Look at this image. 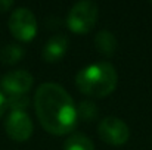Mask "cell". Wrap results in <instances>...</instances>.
<instances>
[{
	"mask_svg": "<svg viewBox=\"0 0 152 150\" xmlns=\"http://www.w3.org/2000/svg\"><path fill=\"white\" fill-rule=\"evenodd\" d=\"M6 96L0 91V118H1V115L4 113V110H6Z\"/></svg>",
	"mask_w": 152,
	"mask_h": 150,
	"instance_id": "cell-15",
	"label": "cell"
},
{
	"mask_svg": "<svg viewBox=\"0 0 152 150\" xmlns=\"http://www.w3.org/2000/svg\"><path fill=\"white\" fill-rule=\"evenodd\" d=\"M64 150H95V146L87 136L75 133L65 140Z\"/></svg>",
	"mask_w": 152,
	"mask_h": 150,
	"instance_id": "cell-11",
	"label": "cell"
},
{
	"mask_svg": "<svg viewBox=\"0 0 152 150\" xmlns=\"http://www.w3.org/2000/svg\"><path fill=\"white\" fill-rule=\"evenodd\" d=\"M34 84L33 75L25 69H16L7 72L1 78V87L7 96L27 94Z\"/></svg>",
	"mask_w": 152,
	"mask_h": 150,
	"instance_id": "cell-7",
	"label": "cell"
},
{
	"mask_svg": "<svg viewBox=\"0 0 152 150\" xmlns=\"http://www.w3.org/2000/svg\"><path fill=\"white\" fill-rule=\"evenodd\" d=\"M99 137L111 146H123L130 137V130L127 124L117 116H106L99 122L98 127Z\"/></svg>",
	"mask_w": 152,
	"mask_h": 150,
	"instance_id": "cell-5",
	"label": "cell"
},
{
	"mask_svg": "<svg viewBox=\"0 0 152 150\" xmlns=\"http://www.w3.org/2000/svg\"><path fill=\"white\" fill-rule=\"evenodd\" d=\"M99 15L98 4L90 0L75 3L66 16V27L74 34H87L96 24Z\"/></svg>",
	"mask_w": 152,
	"mask_h": 150,
	"instance_id": "cell-3",
	"label": "cell"
},
{
	"mask_svg": "<svg viewBox=\"0 0 152 150\" xmlns=\"http://www.w3.org/2000/svg\"><path fill=\"white\" fill-rule=\"evenodd\" d=\"M6 134L13 141H27L34 131L31 118L24 110H12L4 122Z\"/></svg>",
	"mask_w": 152,
	"mask_h": 150,
	"instance_id": "cell-6",
	"label": "cell"
},
{
	"mask_svg": "<svg viewBox=\"0 0 152 150\" xmlns=\"http://www.w3.org/2000/svg\"><path fill=\"white\" fill-rule=\"evenodd\" d=\"M95 46H96V50L103 54V56H112L115 51H117V38L115 36L111 33V31H99L95 37Z\"/></svg>",
	"mask_w": 152,
	"mask_h": 150,
	"instance_id": "cell-9",
	"label": "cell"
},
{
	"mask_svg": "<svg viewBox=\"0 0 152 150\" xmlns=\"http://www.w3.org/2000/svg\"><path fill=\"white\" fill-rule=\"evenodd\" d=\"M77 107V118L83 122H92L98 118L99 115V110H98V106L92 101V100H83L80 101Z\"/></svg>",
	"mask_w": 152,
	"mask_h": 150,
	"instance_id": "cell-12",
	"label": "cell"
},
{
	"mask_svg": "<svg viewBox=\"0 0 152 150\" xmlns=\"http://www.w3.org/2000/svg\"><path fill=\"white\" fill-rule=\"evenodd\" d=\"M68 46H69V40L65 34H55L52 36L48 40V43L45 44V47L42 50V57L43 60L49 62V63H53V62H58L61 60L66 50H68Z\"/></svg>",
	"mask_w": 152,
	"mask_h": 150,
	"instance_id": "cell-8",
	"label": "cell"
},
{
	"mask_svg": "<svg viewBox=\"0 0 152 150\" xmlns=\"http://www.w3.org/2000/svg\"><path fill=\"white\" fill-rule=\"evenodd\" d=\"M25 51L19 44L10 43L0 49V62L4 65H15L24 57Z\"/></svg>",
	"mask_w": 152,
	"mask_h": 150,
	"instance_id": "cell-10",
	"label": "cell"
},
{
	"mask_svg": "<svg viewBox=\"0 0 152 150\" xmlns=\"http://www.w3.org/2000/svg\"><path fill=\"white\" fill-rule=\"evenodd\" d=\"M117 69L109 62L92 63L75 75L77 88L90 97H106L117 87Z\"/></svg>",
	"mask_w": 152,
	"mask_h": 150,
	"instance_id": "cell-2",
	"label": "cell"
},
{
	"mask_svg": "<svg viewBox=\"0 0 152 150\" xmlns=\"http://www.w3.org/2000/svg\"><path fill=\"white\" fill-rule=\"evenodd\" d=\"M28 96L27 94H16V96H7L6 97V106L10 107V110H24L28 106Z\"/></svg>",
	"mask_w": 152,
	"mask_h": 150,
	"instance_id": "cell-13",
	"label": "cell"
},
{
	"mask_svg": "<svg viewBox=\"0 0 152 150\" xmlns=\"http://www.w3.org/2000/svg\"><path fill=\"white\" fill-rule=\"evenodd\" d=\"M34 109L42 127L53 136L69 134L78 122L72 97L56 83L42 84L34 94Z\"/></svg>",
	"mask_w": 152,
	"mask_h": 150,
	"instance_id": "cell-1",
	"label": "cell"
},
{
	"mask_svg": "<svg viewBox=\"0 0 152 150\" xmlns=\"http://www.w3.org/2000/svg\"><path fill=\"white\" fill-rule=\"evenodd\" d=\"M13 6L12 0H0V12H6Z\"/></svg>",
	"mask_w": 152,
	"mask_h": 150,
	"instance_id": "cell-14",
	"label": "cell"
},
{
	"mask_svg": "<svg viewBox=\"0 0 152 150\" xmlns=\"http://www.w3.org/2000/svg\"><path fill=\"white\" fill-rule=\"evenodd\" d=\"M10 34L19 41H31L37 34V19L27 7L15 9L7 22Z\"/></svg>",
	"mask_w": 152,
	"mask_h": 150,
	"instance_id": "cell-4",
	"label": "cell"
}]
</instances>
